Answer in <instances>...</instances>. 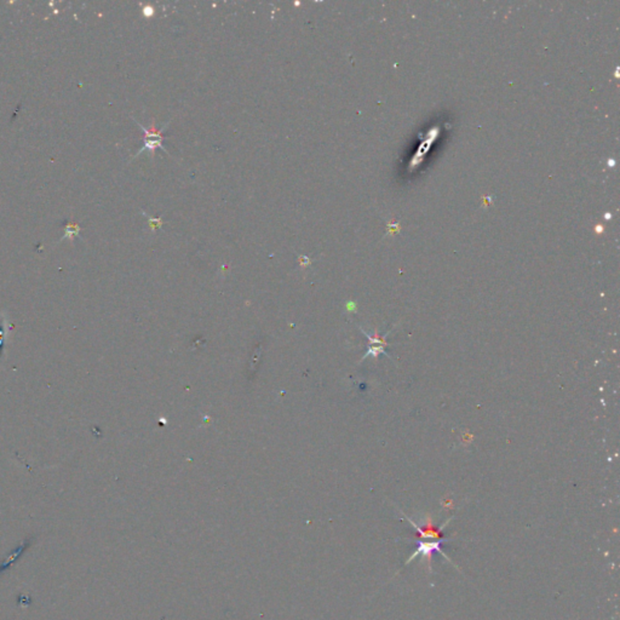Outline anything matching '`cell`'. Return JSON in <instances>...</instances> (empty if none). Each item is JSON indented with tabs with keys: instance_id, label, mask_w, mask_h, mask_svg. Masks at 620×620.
<instances>
[{
	"instance_id": "6da1fadb",
	"label": "cell",
	"mask_w": 620,
	"mask_h": 620,
	"mask_svg": "<svg viewBox=\"0 0 620 620\" xmlns=\"http://www.w3.org/2000/svg\"><path fill=\"white\" fill-rule=\"evenodd\" d=\"M442 543H443V539H436L435 541H432V543H419L418 547H417V550H416V554H413V556L410 558V560H408L407 563H410V561L412 560V558L416 555L422 554V555L424 556V557L428 558V562H429V564H430V563H432V556H433L434 552H436V551L441 552V554L447 558V556L444 555L443 552H442V550H441V544Z\"/></svg>"
},
{
	"instance_id": "7a4b0ae2",
	"label": "cell",
	"mask_w": 620,
	"mask_h": 620,
	"mask_svg": "<svg viewBox=\"0 0 620 620\" xmlns=\"http://www.w3.org/2000/svg\"><path fill=\"white\" fill-rule=\"evenodd\" d=\"M161 142H163V138H146V142H144L143 148H141V151L138 152L137 154H140V153L144 152V151H149V152H152V155H153V157H154V151H155V149H157V148L164 149V147L161 146ZM164 151H165V149H164Z\"/></svg>"
},
{
	"instance_id": "3957f363",
	"label": "cell",
	"mask_w": 620,
	"mask_h": 620,
	"mask_svg": "<svg viewBox=\"0 0 620 620\" xmlns=\"http://www.w3.org/2000/svg\"><path fill=\"white\" fill-rule=\"evenodd\" d=\"M143 12H144V15H147V16H151V15H152V13H153V7H149V6H147V7H146V9H144V11H143Z\"/></svg>"
}]
</instances>
